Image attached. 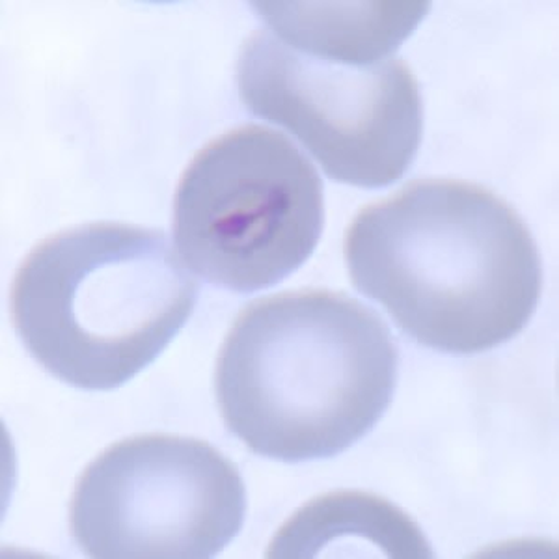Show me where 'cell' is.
I'll list each match as a JSON object with an SVG mask.
<instances>
[{
	"label": "cell",
	"instance_id": "cell-1",
	"mask_svg": "<svg viewBox=\"0 0 559 559\" xmlns=\"http://www.w3.org/2000/svg\"><path fill=\"white\" fill-rule=\"evenodd\" d=\"M353 286L429 349L476 355L534 316L543 265L532 231L479 185L419 179L364 207L345 234Z\"/></svg>",
	"mask_w": 559,
	"mask_h": 559
},
{
	"label": "cell",
	"instance_id": "cell-2",
	"mask_svg": "<svg viewBox=\"0 0 559 559\" xmlns=\"http://www.w3.org/2000/svg\"><path fill=\"white\" fill-rule=\"evenodd\" d=\"M397 349L386 324L345 293L258 299L216 360L224 424L261 457L305 463L364 439L394 397Z\"/></svg>",
	"mask_w": 559,
	"mask_h": 559
},
{
	"label": "cell",
	"instance_id": "cell-3",
	"mask_svg": "<svg viewBox=\"0 0 559 559\" xmlns=\"http://www.w3.org/2000/svg\"><path fill=\"white\" fill-rule=\"evenodd\" d=\"M165 231L96 223L47 237L13 278V326L58 381L115 390L147 368L197 305Z\"/></svg>",
	"mask_w": 559,
	"mask_h": 559
},
{
	"label": "cell",
	"instance_id": "cell-4",
	"mask_svg": "<svg viewBox=\"0 0 559 559\" xmlns=\"http://www.w3.org/2000/svg\"><path fill=\"white\" fill-rule=\"evenodd\" d=\"M237 88L252 115L297 136L340 183H395L421 142L418 83L394 55L260 28L242 44Z\"/></svg>",
	"mask_w": 559,
	"mask_h": 559
},
{
	"label": "cell",
	"instance_id": "cell-5",
	"mask_svg": "<svg viewBox=\"0 0 559 559\" xmlns=\"http://www.w3.org/2000/svg\"><path fill=\"white\" fill-rule=\"evenodd\" d=\"M323 183L292 140L242 126L194 155L174 198V239L216 287L252 293L295 273L323 231Z\"/></svg>",
	"mask_w": 559,
	"mask_h": 559
},
{
	"label": "cell",
	"instance_id": "cell-6",
	"mask_svg": "<svg viewBox=\"0 0 559 559\" xmlns=\"http://www.w3.org/2000/svg\"><path fill=\"white\" fill-rule=\"evenodd\" d=\"M247 492L236 464L202 440L140 435L79 477L73 539L90 558L207 559L241 532Z\"/></svg>",
	"mask_w": 559,
	"mask_h": 559
},
{
	"label": "cell",
	"instance_id": "cell-7",
	"mask_svg": "<svg viewBox=\"0 0 559 559\" xmlns=\"http://www.w3.org/2000/svg\"><path fill=\"white\" fill-rule=\"evenodd\" d=\"M368 543L388 558H432L431 545L400 508L366 492H332L306 503L280 527L269 558H316L337 543Z\"/></svg>",
	"mask_w": 559,
	"mask_h": 559
}]
</instances>
